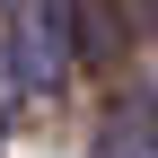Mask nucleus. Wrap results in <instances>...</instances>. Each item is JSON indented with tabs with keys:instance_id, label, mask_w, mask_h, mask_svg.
Returning <instances> with one entry per match:
<instances>
[{
	"instance_id": "obj_1",
	"label": "nucleus",
	"mask_w": 158,
	"mask_h": 158,
	"mask_svg": "<svg viewBox=\"0 0 158 158\" xmlns=\"http://www.w3.org/2000/svg\"><path fill=\"white\" fill-rule=\"evenodd\" d=\"M106 158H158V106L123 97V114L106 123Z\"/></svg>"
},
{
	"instance_id": "obj_2",
	"label": "nucleus",
	"mask_w": 158,
	"mask_h": 158,
	"mask_svg": "<svg viewBox=\"0 0 158 158\" xmlns=\"http://www.w3.org/2000/svg\"><path fill=\"white\" fill-rule=\"evenodd\" d=\"M132 9H141V27H149V35H158V0H132Z\"/></svg>"
}]
</instances>
